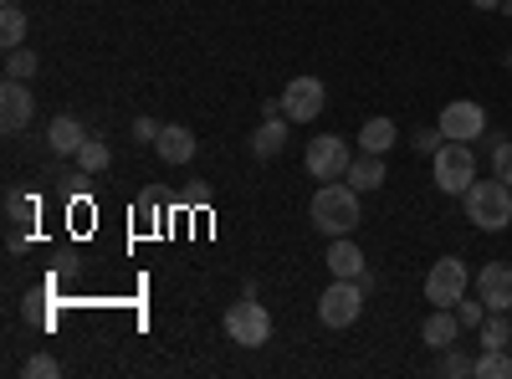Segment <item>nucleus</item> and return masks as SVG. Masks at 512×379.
Listing matches in <instances>:
<instances>
[{"mask_svg":"<svg viewBox=\"0 0 512 379\" xmlns=\"http://www.w3.org/2000/svg\"><path fill=\"white\" fill-rule=\"evenodd\" d=\"M359 313H364V287L349 282V277H333L318 298V323L323 328H354Z\"/></svg>","mask_w":512,"mask_h":379,"instance_id":"obj_4","label":"nucleus"},{"mask_svg":"<svg viewBox=\"0 0 512 379\" xmlns=\"http://www.w3.org/2000/svg\"><path fill=\"white\" fill-rule=\"evenodd\" d=\"M456 318H461V328H482L487 303H482V298H477V303H466V298H461V303H456Z\"/></svg>","mask_w":512,"mask_h":379,"instance_id":"obj_28","label":"nucleus"},{"mask_svg":"<svg viewBox=\"0 0 512 379\" xmlns=\"http://www.w3.org/2000/svg\"><path fill=\"white\" fill-rule=\"evenodd\" d=\"M277 103H282V118H287V123H313V118L323 113L328 93H323V82H318V77H292Z\"/></svg>","mask_w":512,"mask_h":379,"instance_id":"obj_9","label":"nucleus"},{"mask_svg":"<svg viewBox=\"0 0 512 379\" xmlns=\"http://www.w3.org/2000/svg\"><path fill=\"white\" fill-rule=\"evenodd\" d=\"M492 175H497L502 185H512V139H497V144H492Z\"/></svg>","mask_w":512,"mask_h":379,"instance_id":"obj_27","label":"nucleus"},{"mask_svg":"<svg viewBox=\"0 0 512 379\" xmlns=\"http://www.w3.org/2000/svg\"><path fill=\"white\" fill-rule=\"evenodd\" d=\"M31 118H36L31 82L6 77V82H0V129H6V134H21V129H31Z\"/></svg>","mask_w":512,"mask_h":379,"instance_id":"obj_10","label":"nucleus"},{"mask_svg":"<svg viewBox=\"0 0 512 379\" xmlns=\"http://www.w3.org/2000/svg\"><path fill=\"white\" fill-rule=\"evenodd\" d=\"M195 149H200V139L185 129V123H164L159 139H154V154H159L164 164H190Z\"/></svg>","mask_w":512,"mask_h":379,"instance_id":"obj_12","label":"nucleus"},{"mask_svg":"<svg viewBox=\"0 0 512 379\" xmlns=\"http://www.w3.org/2000/svg\"><path fill=\"white\" fill-rule=\"evenodd\" d=\"M477 298L487 303V313H512V267L507 262H487L477 272Z\"/></svg>","mask_w":512,"mask_h":379,"instance_id":"obj_11","label":"nucleus"},{"mask_svg":"<svg viewBox=\"0 0 512 379\" xmlns=\"http://www.w3.org/2000/svg\"><path fill=\"white\" fill-rule=\"evenodd\" d=\"M359 195H369V190H379L384 185V154H369V149H359L354 154V164H349V175H344Z\"/></svg>","mask_w":512,"mask_h":379,"instance_id":"obj_15","label":"nucleus"},{"mask_svg":"<svg viewBox=\"0 0 512 379\" xmlns=\"http://www.w3.org/2000/svg\"><path fill=\"white\" fill-rule=\"evenodd\" d=\"M303 164H308V175H313V180H344V175H349V164H354V149H349L344 134H318V139H308Z\"/></svg>","mask_w":512,"mask_h":379,"instance_id":"obj_5","label":"nucleus"},{"mask_svg":"<svg viewBox=\"0 0 512 379\" xmlns=\"http://www.w3.org/2000/svg\"><path fill=\"white\" fill-rule=\"evenodd\" d=\"M82 139H88V129H82L77 118H67V113H62V118H52V129H47V149H52V154H62V159H67V154H77V149H82Z\"/></svg>","mask_w":512,"mask_h":379,"instance_id":"obj_17","label":"nucleus"},{"mask_svg":"<svg viewBox=\"0 0 512 379\" xmlns=\"http://www.w3.org/2000/svg\"><path fill=\"white\" fill-rule=\"evenodd\" d=\"M21 374H26V379H57V374H62V364H57L52 354H31V359L21 364Z\"/></svg>","mask_w":512,"mask_h":379,"instance_id":"obj_26","label":"nucleus"},{"mask_svg":"<svg viewBox=\"0 0 512 379\" xmlns=\"http://www.w3.org/2000/svg\"><path fill=\"white\" fill-rule=\"evenodd\" d=\"M431 175H436V190H441V195H466V190H472V180H477V154H472V144L446 139V144L431 154Z\"/></svg>","mask_w":512,"mask_h":379,"instance_id":"obj_3","label":"nucleus"},{"mask_svg":"<svg viewBox=\"0 0 512 379\" xmlns=\"http://www.w3.org/2000/svg\"><path fill=\"white\" fill-rule=\"evenodd\" d=\"M507 72H512V52H507Z\"/></svg>","mask_w":512,"mask_h":379,"instance_id":"obj_32","label":"nucleus"},{"mask_svg":"<svg viewBox=\"0 0 512 379\" xmlns=\"http://www.w3.org/2000/svg\"><path fill=\"white\" fill-rule=\"evenodd\" d=\"M395 144H400V129L390 118H369L359 129V149H369V154H390Z\"/></svg>","mask_w":512,"mask_h":379,"instance_id":"obj_18","label":"nucleus"},{"mask_svg":"<svg viewBox=\"0 0 512 379\" xmlns=\"http://www.w3.org/2000/svg\"><path fill=\"white\" fill-rule=\"evenodd\" d=\"M323 262H328V272H333V277H349V282H359V277H364V251H359V241H349V236H333Z\"/></svg>","mask_w":512,"mask_h":379,"instance_id":"obj_13","label":"nucleus"},{"mask_svg":"<svg viewBox=\"0 0 512 379\" xmlns=\"http://www.w3.org/2000/svg\"><path fill=\"white\" fill-rule=\"evenodd\" d=\"M21 41H26V11L16 6V0H11V6H0V47H21Z\"/></svg>","mask_w":512,"mask_h":379,"instance_id":"obj_19","label":"nucleus"},{"mask_svg":"<svg viewBox=\"0 0 512 379\" xmlns=\"http://www.w3.org/2000/svg\"><path fill=\"white\" fill-rule=\"evenodd\" d=\"M359 190L349 180H323L313 195V226L323 236H354L359 231Z\"/></svg>","mask_w":512,"mask_h":379,"instance_id":"obj_1","label":"nucleus"},{"mask_svg":"<svg viewBox=\"0 0 512 379\" xmlns=\"http://www.w3.org/2000/svg\"><path fill=\"white\" fill-rule=\"evenodd\" d=\"M466 287H472V272H466L461 257H441L431 272H425V303L436 308H456L466 298Z\"/></svg>","mask_w":512,"mask_h":379,"instance_id":"obj_7","label":"nucleus"},{"mask_svg":"<svg viewBox=\"0 0 512 379\" xmlns=\"http://www.w3.org/2000/svg\"><path fill=\"white\" fill-rule=\"evenodd\" d=\"M441 139H456V144H477L482 134H487V108L482 103H472V98H451L446 108H441Z\"/></svg>","mask_w":512,"mask_h":379,"instance_id":"obj_8","label":"nucleus"},{"mask_svg":"<svg viewBox=\"0 0 512 379\" xmlns=\"http://www.w3.org/2000/svg\"><path fill=\"white\" fill-rule=\"evenodd\" d=\"M159 129H164V123H154V118H134V139H139V144H154Z\"/></svg>","mask_w":512,"mask_h":379,"instance_id":"obj_30","label":"nucleus"},{"mask_svg":"<svg viewBox=\"0 0 512 379\" xmlns=\"http://www.w3.org/2000/svg\"><path fill=\"white\" fill-rule=\"evenodd\" d=\"M477 379H512L507 349H482V354H477Z\"/></svg>","mask_w":512,"mask_h":379,"instance_id":"obj_23","label":"nucleus"},{"mask_svg":"<svg viewBox=\"0 0 512 379\" xmlns=\"http://www.w3.org/2000/svg\"><path fill=\"white\" fill-rule=\"evenodd\" d=\"M282 144H287V118H282V113L256 123V134H251V154H256V159H277Z\"/></svg>","mask_w":512,"mask_h":379,"instance_id":"obj_16","label":"nucleus"},{"mask_svg":"<svg viewBox=\"0 0 512 379\" xmlns=\"http://www.w3.org/2000/svg\"><path fill=\"white\" fill-rule=\"evenodd\" d=\"M477 11H502V0H472Z\"/></svg>","mask_w":512,"mask_h":379,"instance_id":"obj_31","label":"nucleus"},{"mask_svg":"<svg viewBox=\"0 0 512 379\" xmlns=\"http://www.w3.org/2000/svg\"><path fill=\"white\" fill-rule=\"evenodd\" d=\"M72 159H77V170H82V175H103V170H108V144L88 134V139H82V149H77Z\"/></svg>","mask_w":512,"mask_h":379,"instance_id":"obj_20","label":"nucleus"},{"mask_svg":"<svg viewBox=\"0 0 512 379\" xmlns=\"http://www.w3.org/2000/svg\"><path fill=\"white\" fill-rule=\"evenodd\" d=\"M226 333H231V344H241V349H262L272 339V313L256 298H241V303L226 308Z\"/></svg>","mask_w":512,"mask_h":379,"instance_id":"obj_6","label":"nucleus"},{"mask_svg":"<svg viewBox=\"0 0 512 379\" xmlns=\"http://www.w3.org/2000/svg\"><path fill=\"white\" fill-rule=\"evenodd\" d=\"M441 374H446V379H461V374H477V359H466V354H461V349L451 344V349H441Z\"/></svg>","mask_w":512,"mask_h":379,"instance_id":"obj_25","label":"nucleus"},{"mask_svg":"<svg viewBox=\"0 0 512 379\" xmlns=\"http://www.w3.org/2000/svg\"><path fill=\"white\" fill-rule=\"evenodd\" d=\"M410 144H415L420 154H436V149H441V129H420V134H410Z\"/></svg>","mask_w":512,"mask_h":379,"instance_id":"obj_29","label":"nucleus"},{"mask_svg":"<svg viewBox=\"0 0 512 379\" xmlns=\"http://www.w3.org/2000/svg\"><path fill=\"white\" fill-rule=\"evenodd\" d=\"M512 344V318L507 313H487L482 318V349H507Z\"/></svg>","mask_w":512,"mask_h":379,"instance_id":"obj_22","label":"nucleus"},{"mask_svg":"<svg viewBox=\"0 0 512 379\" xmlns=\"http://www.w3.org/2000/svg\"><path fill=\"white\" fill-rule=\"evenodd\" d=\"M36 67H41V62H36V52H31V47H11V52H6V77L31 82V77H36Z\"/></svg>","mask_w":512,"mask_h":379,"instance_id":"obj_24","label":"nucleus"},{"mask_svg":"<svg viewBox=\"0 0 512 379\" xmlns=\"http://www.w3.org/2000/svg\"><path fill=\"white\" fill-rule=\"evenodd\" d=\"M6 221H11L16 231H26V226L36 221V195H26V190H6Z\"/></svg>","mask_w":512,"mask_h":379,"instance_id":"obj_21","label":"nucleus"},{"mask_svg":"<svg viewBox=\"0 0 512 379\" xmlns=\"http://www.w3.org/2000/svg\"><path fill=\"white\" fill-rule=\"evenodd\" d=\"M466 205V221L477 231H507L512 226V185H502L497 175L492 180H472V190L461 195Z\"/></svg>","mask_w":512,"mask_h":379,"instance_id":"obj_2","label":"nucleus"},{"mask_svg":"<svg viewBox=\"0 0 512 379\" xmlns=\"http://www.w3.org/2000/svg\"><path fill=\"white\" fill-rule=\"evenodd\" d=\"M461 339V318H456V308H436L431 318L420 323V344H431V349H451Z\"/></svg>","mask_w":512,"mask_h":379,"instance_id":"obj_14","label":"nucleus"}]
</instances>
